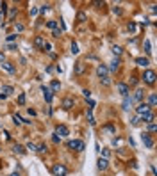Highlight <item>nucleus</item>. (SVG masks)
Returning <instances> with one entry per match:
<instances>
[{
    "mask_svg": "<svg viewBox=\"0 0 157 176\" xmlns=\"http://www.w3.org/2000/svg\"><path fill=\"white\" fill-rule=\"evenodd\" d=\"M82 94H84L86 98H89V96H91V91H89V89H84V91H82Z\"/></svg>",
    "mask_w": 157,
    "mask_h": 176,
    "instance_id": "42",
    "label": "nucleus"
},
{
    "mask_svg": "<svg viewBox=\"0 0 157 176\" xmlns=\"http://www.w3.org/2000/svg\"><path fill=\"white\" fill-rule=\"evenodd\" d=\"M102 130H104V132H106V133H114V132H116V128H114L112 125H106V126H104Z\"/></svg>",
    "mask_w": 157,
    "mask_h": 176,
    "instance_id": "24",
    "label": "nucleus"
},
{
    "mask_svg": "<svg viewBox=\"0 0 157 176\" xmlns=\"http://www.w3.org/2000/svg\"><path fill=\"white\" fill-rule=\"evenodd\" d=\"M100 82L104 86H111V80H109V77H106V78H100Z\"/></svg>",
    "mask_w": 157,
    "mask_h": 176,
    "instance_id": "31",
    "label": "nucleus"
},
{
    "mask_svg": "<svg viewBox=\"0 0 157 176\" xmlns=\"http://www.w3.org/2000/svg\"><path fill=\"white\" fill-rule=\"evenodd\" d=\"M143 82H145V84L154 86V84H155V71H152V69H145V73H143Z\"/></svg>",
    "mask_w": 157,
    "mask_h": 176,
    "instance_id": "1",
    "label": "nucleus"
},
{
    "mask_svg": "<svg viewBox=\"0 0 157 176\" xmlns=\"http://www.w3.org/2000/svg\"><path fill=\"white\" fill-rule=\"evenodd\" d=\"M2 18H4V13H0V20H2Z\"/></svg>",
    "mask_w": 157,
    "mask_h": 176,
    "instance_id": "51",
    "label": "nucleus"
},
{
    "mask_svg": "<svg viewBox=\"0 0 157 176\" xmlns=\"http://www.w3.org/2000/svg\"><path fill=\"white\" fill-rule=\"evenodd\" d=\"M43 50H45V52H52V45H50V43H47V41H45V45H43Z\"/></svg>",
    "mask_w": 157,
    "mask_h": 176,
    "instance_id": "33",
    "label": "nucleus"
},
{
    "mask_svg": "<svg viewBox=\"0 0 157 176\" xmlns=\"http://www.w3.org/2000/svg\"><path fill=\"white\" fill-rule=\"evenodd\" d=\"M36 151H41V153H45V151H47V146H45V144H39V146L36 148Z\"/></svg>",
    "mask_w": 157,
    "mask_h": 176,
    "instance_id": "32",
    "label": "nucleus"
},
{
    "mask_svg": "<svg viewBox=\"0 0 157 176\" xmlns=\"http://www.w3.org/2000/svg\"><path fill=\"white\" fill-rule=\"evenodd\" d=\"M59 89H61V84L57 80H54V82H52V86H50V91L54 92V91H59Z\"/></svg>",
    "mask_w": 157,
    "mask_h": 176,
    "instance_id": "26",
    "label": "nucleus"
},
{
    "mask_svg": "<svg viewBox=\"0 0 157 176\" xmlns=\"http://www.w3.org/2000/svg\"><path fill=\"white\" fill-rule=\"evenodd\" d=\"M130 105H132V98L130 96H125L123 98V110H129Z\"/></svg>",
    "mask_w": 157,
    "mask_h": 176,
    "instance_id": "20",
    "label": "nucleus"
},
{
    "mask_svg": "<svg viewBox=\"0 0 157 176\" xmlns=\"http://www.w3.org/2000/svg\"><path fill=\"white\" fill-rule=\"evenodd\" d=\"M145 48H146V52H148V54L152 52V50H150V41H145Z\"/></svg>",
    "mask_w": 157,
    "mask_h": 176,
    "instance_id": "44",
    "label": "nucleus"
},
{
    "mask_svg": "<svg viewBox=\"0 0 157 176\" xmlns=\"http://www.w3.org/2000/svg\"><path fill=\"white\" fill-rule=\"evenodd\" d=\"M0 60H4V54H2V52H0Z\"/></svg>",
    "mask_w": 157,
    "mask_h": 176,
    "instance_id": "50",
    "label": "nucleus"
},
{
    "mask_svg": "<svg viewBox=\"0 0 157 176\" xmlns=\"http://www.w3.org/2000/svg\"><path fill=\"white\" fill-rule=\"evenodd\" d=\"M52 36H54V37H59V36H61V30H59V29L52 30Z\"/></svg>",
    "mask_w": 157,
    "mask_h": 176,
    "instance_id": "40",
    "label": "nucleus"
},
{
    "mask_svg": "<svg viewBox=\"0 0 157 176\" xmlns=\"http://www.w3.org/2000/svg\"><path fill=\"white\" fill-rule=\"evenodd\" d=\"M121 52H123V50H121L118 45H114V46H112V54L116 55V57H120V55H121Z\"/></svg>",
    "mask_w": 157,
    "mask_h": 176,
    "instance_id": "27",
    "label": "nucleus"
},
{
    "mask_svg": "<svg viewBox=\"0 0 157 176\" xmlns=\"http://www.w3.org/2000/svg\"><path fill=\"white\" fill-rule=\"evenodd\" d=\"M13 123H14V125H22V123H23V119L20 118L18 114H14V116H13Z\"/></svg>",
    "mask_w": 157,
    "mask_h": 176,
    "instance_id": "28",
    "label": "nucleus"
},
{
    "mask_svg": "<svg viewBox=\"0 0 157 176\" xmlns=\"http://www.w3.org/2000/svg\"><path fill=\"white\" fill-rule=\"evenodd\" d=\"M116 89H118V92L125 98V96H129V92H130V89H129V86L127 84H118L116 86Z\"/></svg>",
    "mask_w": 157,
    "mask_h": 176,
    "instance_id": "11",
    "label": "nucleus"
},
{
    "mask_svg": "<svg viewBox=\"0 0 157 176\" xmlns=\"http://www.w3.org/2000/svg\"><path fill=\"white\" fill-rule=\"evenodd\" d=\"M2 68L7 71V73H11V75H13V73H16V68H14L11 63H2Z\"/></svg>",
    "mask_w": 157,
    "mask_h": 176,
    "instance_id": "16",
    "label": "nucleus"
},
{
    "mask_svg": "<svg viewBox=\"0 0 157 176\" xmlns=\"http://www.w3.org/2000/svg\"><path fill=\"white\" fill-rule=\"evenodd\" d=\"M118 68H120V59H118V57H114V59L111 60V66H109L107 69H109V71H116Z\"/></svg>",
    "mask_w": 157,
    "mask_h": 176,
    "instance_id": "15",
    "label": "nucleus"
},
{
    "mask_svg": "<svg viewBox=\"0 0 157 176\" xmlns=\"http://www.w3.org/2000/svg\"><path fill=\"white\" fill-rule=\"evenodd\" d=\"M127 29L130 30V32H134V30H136V23H134V22H130V23L127 25Z\"/></svg>",
    "mask_w": 157,
    "mask_h": 176,
    "instance_id": "37",
    "label": "nucleus"
},
{
    "mask_svg": "<svg viewBox=\"0 0 157 176\" xmlns=\"http://www.w3.org/2000/svg\"><path fill=\"white\" fill-rule=\"evenodd\" d=\"M36 14H38V9L32 7V9H30V16H36Z\"/></svg>",
    "mask_w": 157,
    "mask_h": 176,
    "instance_id": "47",
    "label": "nucleus"
},
{
    "mask_svg": "<svg viewBox=\"0 0 157 176\" xmlns=\"http://www.w3.org/2000/svg\"><path fill=\"white\" fill-rule=\"evenodd\" d=\"M136 84H138V78L132 77V78H130V86H136Z\"/></svg>",
    "mask_w": 157,
    "mask_h": 176,
    "instance_id": "48",
    "label": "nucleus"
},
{
    "mask_svg": "<svg viewBox=\"0 0 157 176\" xmlns=\"http://www.w3.org/2000/svg\"><path fill=\"white\" fill-rule=\"evenodd\" d=\"M132 125L138 126V125H139V118H134V119H132Z\"/></svg>",
    "mask_w": 157,
    "mask_h": 176,
    "instance_id": "46",
    "label": "nucleus"
},
{
    "mask_svg": "<svg viewBox=\"0 0 157 176\" xmlns=\"http://www.w3.org/2000/svg\"><path fill=\"white\" fill-rule=\"evenodd\" d=\"M150 109H154L157 105V98H155V92H150V96H148V103H146Z\"/></svg>",
    "mask_w": 157,
    "mask_h": 176,
    "instance_id": "17",
    "label": "nucleus"
},
{
    "mask_svg": "<svg viewBox=\"0 0 157 176\" xmlns=\"http://www.w3.org/2000/svg\"><path fill=\"white\" fill-rule=\"evenodd\" d=\"M112 13H114V14H121V9H120L118 5H114V7H112Z\"/></svg>",
    "mask_w": 157,
    "mask_h": 176,
    "instance_id": "39",
    "label": "nucleus"
},
{
    "mask_svg": "<svg viewBox=\"0 0 157 176\" xmlns=\"http://www.w3.org/2000/svg\"><path fill=\"white\" fill-rule=\"evenodd\" d=\"M141 119H143L145 123H154V119H155V116H154V112L150 110V112H146V114H145V116H143Z\"/></svg>",
    "mask_w": 157,
    "mask_h": 176,
    "instance_id": "19",
    "label": "nucleus"
},
{
    "mask_svg": "<svg viewBox=\"0 0 157 176\" xmlns=\"http://www.w3.org/2000/svg\"><path fill=\"white\" fill-rule=\"evenodd\" d=\"M68 133H70L68 126H64V125H57V128H56V135H57V137H64V135H68Z\"/></svg>",
    "mask_w": 157,
    "mask_h": 176,
    "instance_id": "8",
    "label": "nucleus"
},
{
    "mask_svg": "<svg viewBox=\"0 0 157 176\" xmlns=\"http://www.w3.org/2000/svg\"><path fill=\"white\" fill-rule=\"evenodd\" d=\"M98 151H102V155H104V158H107L109 155H111V151H109V149H98Z\"/></svg>",
    "mask_w": 157,
    "mask_h": 176,
    "instance_id": "36",
    "label": "nucleus"
},
{
    "mask_svg": "<svg viewBox=\"0 0 157 176\" xmlns=\"http://www.w3.org/2000/svg\"><path fill=\"white\" fill-rule=\"evenodd\" d=\"M48 7H50V5H41L38 11H39V13H47V11H48Z\"/></svg>",
    "mask_w": 157,
    "mask_h": 176,
    "instance_id": "38",
    "label": "nucleus"
},
{
    "mask_svg": "<svg viewBox=\"0 0 157 176\" xmlns=\"http://www.w3.org/2000/svg\"><path fill=\"white\" fill-rule=\"evenodd\" d=\"M97 164H98L97 167H98L100 171H106V169L109 167V162H107V158H102V157L98 158V162H97Z\"/></svg>",
    "mask_w": 157,
    "mask_h": 176,
    "instance_id": "13",
    "label": "nucleus"
},
{
    "mask_svg": "<svg viewBox=\"0 0 157 176\" xmlns=\"http://www.w3.org/2000/svg\"><path fill=\"white\" fill-rule=\"evenodd\" d=\"M66 173H68V169L62 164H54L52 165V174L54 176H66Z\"/></svg>",
    "mask_w": 157,
    "mask_h": 176,
    "instance_id": "2",
    "label": "nucleus"
},
{
    "mask_svg": "<svg viewBox=\"0 0 157 176\" xmlns=\"http://www.w3.org/2000/svg\"><path fill=\"white\" fill-rule=\"evenodd\" d=\"M70 52H71L73 55H77V54H79V46H77V43H73V45H71V50H70Z\"/></svg>",
    "mask_w": 157,
    "mask_h": 176,
    "instance_id": "29",
    "label": "nucleus"
},
{
    "mask_svg": "<svg viewBox=\"0 0 157 176\" xmlns=\"http://www.w3.org/2000/svg\"><path fill=\"white\" fill-rule=\"evenodd\" d=\"M13 151L18 153V155H25V148L22 146V144H14V146H13Z\"/></svg>",
    "mask_w": 157,
    "mask_h": 176,
    "instance_id": "21",
    "label": "nucleus"
},
{
    "mask_svg": "<svg viewBox=\"0 0 157 176\" xmlns=\"http://www.w3.org/2000/svg\"><path fill=\"white\" fill-rule=\"evenodd\" d=\"M23 103H25V94L22 92V94L18 96V105H23Z\"/></svg>",
    "mask_w": 157,
    "mask_h": 176,
    "instance_id": "30",
    "label": "nucleus"
},
{
    "mask_svg": "<svg viewBox=\"0 0 157 176\" xmlns=\"http://www.w3.org/2000/svg\"><path fill=\"white\" fill-rule=\"evenodd\" d=\"M36 148H38V146H36V144H32V142L27 144V149H30V151H36Z\"/></svg>",
    "mask_w": 157,
    "mask_h": 176,
    "instance_id": "34",
    "label": "nucleus"
},
{
    "mask_svg": "<svg viewBox=\"0 0 157 176\" xmlns=\"http://www.w3.org/2000/svg\"><path fill=\"white\" fill-rule=\"evenodd\" d=\"M136 64H138V66H141V68H148V59H145V57H138V59H136Z\"/></svg>",
    "mask_w": 157,
    "mask_h": 176,
    "instance_id": "18",
    "label": "nucleus"
},
{
    "mask_svg": "<svg viewBox=\"0 0 157 176\" xmlns=\"http://www.w3.org/2000/svg\"><path fill=\"white\" fill-rule=\"evenodd\" d=\"M41 92H43V96H45V101L47 103H52V100H54V92L50 91V87L41 86Z\"/></svg>",
    "mask_w": 157,
    "mask_h": 176,
    "instance_id": "6",
    "label": "nucleus"
},
{
    "mask_svg": "<svg viewBox=\"0 0 157 176\" xmlns=\"http://www.w3.org/2000/svg\"><path fill=\"white\" fill-rule=\"evenodd\" d=\"M43 45H45V39H43V36H36V37H34V46L43 50Z\"/></svg>",
    "mask_w": 157,
    "mask_h": 176,
    "instance_id": "14",
    "label": "nucleus"
},
{
    "mask_svg": "<svg viewBox=\"0 0 157 176\" xmlns=\"http://www.w3.org/2000/svg\"><path fill=\"white\" fill-rule=\"evenodd\" d=\"M86 18H88V14H86V13H82V11H80V13H77V22H80V23H82V22H86Z\"/></svg>",
    "mask_w": 157,
    "mask_h": 176,
    "instance_id": "25",
    "label": "nucleus"
},
{
    "mask_svg": "<svg viewBox=\"0 0 157 176\" xmlns=\"http://www.w3.org/2000/svg\"><path fill=\"white\" fill-rule=\"evenodd\" d=\"M9 176H20V173H13V174H9Z\"/></svg>",
    "mask_w": 157,
    "mask_h": 176,
    "instance_id": "49",
    "label": "nucleus"
},
{
    "mask_svg": "<svg viewBox=\"0 0 157 176\" xmlns=\"http://www.w3.org/2000/svg\"><path fill=\"white\" fill-rule=\"evenodd\" d=\"M141 141H143V144H145V146L148 148V149H152V148H154V139H152L150 133L143 132V133H141Z\"/></svg>",
    "mask_w": 157,
    "mask_h": 176,
    "instance_id": "4",
    "label": "nucleus"
},
{
    "mask_svg": "<svg viewBox=\"0 0 157 176\" xmlns=\"http://www.w3.org/2000/svg\"><path fill=\"white\" fill-rule=\"evenodd\" d=\"M130 98H132V101H139V103H143L145 91H143V89H136V91H134V96H130Z\"/></svg>",
    "mask_w": 157,
    "mask_h": 176,
    "instance_id": "9",
    "label": "nucleus"
},
{
    "mask_svg": "<svg viewBox=\"0 0 157 176\" xmlns=\"http://www.w3.org/2000/svg\"><path fill=\"white\" fill-rule=\"evenodd\" d=\"M97 75H98L100 78H106V77L109 75L107 66H106V64H98V66H97Z\"/></svg>",
    "mask_w": 157,
    "mask_h": 176,
    "instance_id": "7",
    "label": "nucleus"
},
{
    "mask_svg": "<svg viewBox=\"0 0 157 176\" xmlns=\"http://www.w3.org/2000/svg\"><path fill=\"white\" fill-rule=\"evenodd\" d=\"M14 39H16V34H9V36H7V41H9V43L14 41Z\"/></svg>",
    "mask_w": 157,
    "mask_h": 176,
    "instance_id": "43",
    "label": "nucleus"
},
{
    "mask_svg": "<svg viewBox=\"0 0 157 176\" xmlns=\"http://www.w3.org/2000/svg\"><path fill=\"white\" fill-rule=\"evenodd\" d=\"M11 92H14V89L11 87V86H2V94H11Z\"/></svg>",
    "mask_w": 157,
    "mask_h": 176,
    "instance_id": "22",
    "label": "nucleus"
},
{
    "mask_svg": "<svg viewBox=\"0 0 157 176\" xmlns=\"http://www.w3.org/2000/svg\"><path fill=\"white\" fill-rule=\"evenodd\" d=\"M148 130L150 132H155V123H148Z\"/></svg>",
    "mask_w": 157,
    "mask_h": 176,
    "instance_id": "45",
    "label": "nucleus"
},
{
    "mask_svg": "<svg viewBox=\"0 0 157 176\" xmlns=\"http://www.w3.org/2000/svg\"><path fill=\"white\" fill-rule=\"evenodd\" d=\"M47 27H48L50 30H56V29H59L57 22H54V20H50V22H47Z\"/></svg>",
    "mask_w": 157,
    "mask_h": 176,
    "instance_id": "23",
    "label": "nucleus"
},
{
    "mask_svg": "<svg viewBox=\"0 0 157 176\" xmlns=\"http://www.w3.org/2000/svg\"><path fill=\"white\" fill-rule=\"evenodd\" d=\"M84 69H86V64L82 63V60H77L75 68H73V73H75V75H82V73H84Z\"/></svg>",
    "mask_w": 157,
    "mask_h": 176,
    "instance_id": "10",
    "label": "nucleus"
},
{
    "mask_svg": "<svg viewBox=\"0 0 157 176\" xmlns=\"http://www.w3.org/2000/svg\"><path fill=\"white\" fill-rule=\"evenodd\" d=\"M73 103H75V101H73V98H64V100H62V103H61V107L64 109V110H70L73 107Z\"/></svg>",
    "mask_w": 157,
    "mask_h": 176,
    "instance_id": "12",
    "label": "nucleus"
},
{
    "mask_svg": "<svg viewBox=\"0 0 157 176\" xmlns=\"http://www.w3.org/2000/svg\"><path fill=\"white\" fill-rule=\"evenodd\" d=\"M88 121L91 123V125H95V119H93V114H91V110L88 112Z\"/></svg>",
    "mask_w": 157,
    "mask_h": 176,
    "instance_id": "35",
    "label": "nucleus"
},
{
    "mask_svg": "<svg viewBox=\"0 0 157 176\" xmlns=\"http://www.w3.org/2000/svg\"><path fill=\"white\" fill-rule=\"evenodd\" d=\"M150 110H152V109H150L148 105H146V103H139V105L136 107V114H138V118H139V119L145 116L146 112H150Z\"/></svg>",
    "mask_w": 157,
    "mask_h": 176,
    "instance_id": "5",
    "label": "nucleus"
},
{
    "mask_svg": "<svg viewBox=\"0 0 157 176\" xmlns=\"http://www.w3.org/2000/svg\"><path fill=\"white\" fill-rule=\"evenodd\" d=\"M68 148H70V149H73V151H82V149H84V142L79 141V139L68 141Z\"/></svg>",
    "mask_w": 157,
    "mask_h": 176,
    "instance_id": "3",
    "label": "nucleus"
},
{
    "mask_svg": "<svg viewBox=\"0 0 157 176\" xmlns=\"http://www.w3.org/2000/svg\"><path fill=\"white\" fill-rule=\"evenodd\" d=\"M14 29H16V32H23V25H14Z\"/></svg>",
    "mask_w": 157,
    "mask_h": 176,
    "instance_id": "41",
    "label": "nucleus"
}]
</instances>
